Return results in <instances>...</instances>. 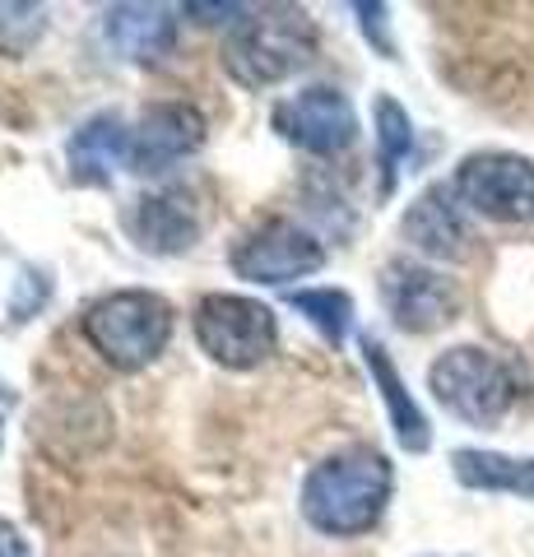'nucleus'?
<instances>
[{
    "label": "nucleus",
    "mask_w": 534,
    "mask_h": 557,
    "mask_svg": "<svg viewBox=\"0 0 534 557\" xmlns=\"http://www.w3.org/2000/svg\"><path fill=\"white\" fill-rule=\"evenodd\" d=\"M382 302L400 330L427 335V330L456 321L460 293H456L451 278H442L437 270L413 265V260H390L382 270Z\"/></svg>",
    "instance_id": "nucleus-10"
},
{
    "label": "nucleus",
    "mask_w": 534,
    "mask_h": 557,
    "mask_svg": "<svg viewBox=\"0 0 534 557\" xmlns=\"http://www.w3.org/2000/svg\"><path fill=\"white\" fill-rule=\"evenodd\" d=\"M325 265V247L288 219H270L233 247V270L256 284H288V278L316 274Z\"/></svg>",
    "instance_id": "nucleus-8"
},
{
    "label": "nucleus",
    "mask_w": 534,
    "mask_h": 557,
    "mask_svg": "<svg viewBox=\"0 0 534 557\" xmlns=\"http://www.w3.org/2000/svg\"><path fill=\"white\" fill-rule=\"evenodd\" d=\"M0 557H33L28 539L10 525V520H0Z\"/></svg>",
    "instance_id": "nucleus-21"
},
{
    "label": "nucleus",
    "mask_w": 534,
    "mask_h": 557,
    "mask_svg": "<svg viewBox=\"0 0 534 557\" xmlns=\"http://www.w3.org/2000/svg\"><path fill=\"white\" fill-rule=\"evenodd\" d=\"M274 131L307 153L335 159V153H344L358 139V116H353V102L339 89L316 84V89H302L274 108Z\"/></svg>",
    "instance_id": "nucleus-7"
},
{
    "label": "nucleus",
    "mask_w": 534,
    "mask_h": 557,
    "mask_svg": "<svg viewBox=\"0 0 534 557\" xmlns=\"http://www.w3.org/2000/svg\"><path fill=\"white\" fill-rule=\"evenodd\" d=\"M293 311H302L307 321H312L316 330L331 344H344V335H349V321H353V298L339 288H307V293H293Z\"/></svg>",
    "instance_id": "nucleus-18"
},
{
    "label": "nucleus",
    "mask_w": 534,
    "mask_h": 557,
    "mask_svg": "<svg viewBox=\"0 0 534 557\" xmlns=\"http://www.w3.org/2000/svg\"><path fill=\"white\" fill-rule=\"evenodd\" d=\"M186 14L200 24H223V20H247V5H186Z\"/></svg>",
    "instance_id": "nucleus-19"
},
{
    "label": "nucleus",
    "mask_w": 534,
    "mask_h": 557,
    "mask_svg": "<svg viewBox=\"0 0 534 557\" xmlns=\"http://www.w3.org/2000/svg\"><path fill=\"white\" fill-rule=\"evenodd\" d=\"M84 335L116 372H140L172 339V307L159 293H145V288L112 293V298L89 307Z\"/></svg>",
    "instance_id": "nucleus-3"
},
{
    "label": "nucleus",
    "mask_w": 534,
    "mask_h": 557,
    "mask_svg": "<svg viewBox=\"0 0 534 557\" xmlns=\"http://www.w3.org/2000/svg\"><path fill=\"white\" fill-rule=\"evenodd\" d=\"M363 362H368V372L376 381V391H382V405L390 413V428H395V437H400V446L413 450V456L427 450V442H433V432H427V418H423L419 405H413V395H409V386L400 381V372H395V362L386 358L382 339L363 335Z\"/></svg>",
    "instance_id": "nucleus-15"
},
{
    "label": "nucleus",
    "mask_w": 534,
    "mask_h": 557,
    "mask_svg": "<svg viewBox=\"0 0 534 557\" xmlns=\"http://www.w3.org/2000/svg\"><path fill=\"white\" fill-rule=\"evenodd\" d=\"M427 386H433L442 409H451L456 418H464L474 428H493L516 405L511 368L497 354L474 348V344L446 348L433 368H427Z\"/></svg>",
    "instance_id": "nucleus-4"
},
{
    "label": "nucleus",
    "mask_w": 534,
    "mask_h": 557,
    "mask_svg": "<svg viewBox=\"0 0 534 557\" xmlns=\"http://www.w3.org/2000/svg\"><path fill=\"white\" fill-rule=\"evenodd\" d=\"M196 339L219 368L247 372V368H261L274 354L280 330H274V311L265 302L214 293V298H204L196 307Z\"/></svg>",
    "instance_id": "nucleus-5"
},
{
    "label": "nucleus",
    "mask_w": 534,
    "mask_h": 557,
    "mask_svg": "<svg viewBox=\"0 0 534 557\" xmlns=\"http://www.w3.org/2000/svg\"><path fill=\"white\" fill-rule=\"evenodd\" d=\"M126 149H131V131H126V121L116 112L89 116L71 135V145H65L71 168H75V182H84V186H108L112 172L126 163Z\"/></svg>",
    "instance_id": "nucleus-14"
},
{
    "label": "nucleus",
    "mask_w": 534,
    "mask_h": 557,
    "mask_svg": "<svg viewBox=\"0 0 534 557\" xmlns=\"http://www.w3.org/2000/svg\"><path fill=\"white\" fill-rule=\"evenodd\" d=\"M390 460L382 450H339V456L321 460L302 483V516L312 520L321 534L349 539L363 534L382 520L386 502H390Z\"/></svg>",
    "instance_id": "nucleus-1"
},
{
    "label": "nucleus",
    "mask_w": 534,
    "mask_h": 557,
    "mask_svg": "<svg viewBox=\"0 0 534 557\" xmlns=\"http://www.w3.org/2000/svg\"><path fill=\"white\" fill-rule=\"evenodd\" d=\"M358 20H363V28L376 38V47H382L386 57H390V42H386V33H382V24H386V5H358Z\"/></svg>",
    "instance_id": "nucleus-20"
},
{
    "label": "nucleus",
    "mask_w": 534,
    "mask_h": 557,
    "mask_svg": "<svg viewBox=\"0 0 534 557\" xmlns=\"http://www.w3.org/2000/svg\"><path fill=\"white\" fill-rule=\"evenodd\" d=\"M102 33L126 61L159 65L177 47V10L163 5H112L102 10Z\"/></svg>",
    "instance_id": "nucleus-13"
},
{
    "label": "nucleus",
    "mask_w": 534,
    "mask_h": 557,
    "mask_svg": "<svg viewBox=\"0 0 534 557\" xmlns=\"http://www.w3.org/2000/svg\"><path fill=\"white\" fill-rule=\"evenodd\" d=\"M316 24L298 5H270L247 14L243 24L223 42V70L243 84V89H265L288 75H298L316 61Z\"/></svg>",
    "instance_id": "nucleus-2"
},
{
    "label": "nucleus",
    "mask_w": 534,
    "mask_h": 557,
    "mask_svg": "<svg viewBox=\"0 0 534 557\" xmlns=\"http://www.w3.org/2000/svg\"><path fill=\"white\" fill-rule=\"evenodd\" d=\"M204 116L191 102H153L140 112V121L131 126V149H126V168L140 177H159L172 163L191 159L204 145Z\"/></svg>",
    "instance_id": "nucleus-9"
},
{
    "label": "nucleus",
    "mask_w": 534,
    "mask_h": 557,
    "mask_svg": "<svg viewBox=\"0 0 534 557\" xmlns=\"http://www.w3.org/2000/svg\"><path fill=\"white\" fill-rule=\"evenodd\" d=\"M413 145V126L409 112L395 98H376V163H382V196L395 190V172L409 159Z\"/></svg>",
    "instance_id": "nucleus-17"
},
{
    "label": "nucleus",
    "mask_w": 534,
    "mask_h": 557,
    "mask_svg": "<svg viewBox=\"0 0 534 557\" xmlns=\"http://www.w3.org/2000/svg\"><path fill=\"white\" fill-rule=\"evenodd\" d=\"M451 469L464 487H479V493L534 497V460H516L502 450H456Z\"/></svg>",
    "instance_id": "nucleus-16"
},
{
    "label": "nucleus",
    "mask_w": 534,
    "mask_h": 557,
    "mask_svg": "<svg viewBox=\"0 0 534 557\" xmlns=\"http://www.w3.org/2000/svg\"><path fill=\"white\" fill-rule=\"evenodd\" d=\"M122 223L135 247L149 256H182L200 237V214L191 196H182V190H153V196L131 200Z\"/></svg>",
    "instance_id": "nucleus-11"
},
{
    "label": "nucleus",
    "mask_w": 534,
    "mask_h": 557,
    "mask_svg": "<svg viewBox=\"0 0 534 557\" xmlns=\"http://www.w3.org/2000/svg\"><path fill=\"white\" fill-rule=\"evenodd\" d=\"M456 196L474 214L493 223H530L534 219V163L521 153H470L456 168Z\"/></svg>",
    "instance_id": "nucleus-6"
},
{
    "label": "nucleus",
    "mask_w": 534,
    "mask_h": 557,
    "mask_svg": "<svg viewBox=\"0 0 534 557\" xmlns=\"http://www.w3.org/2000/svg\"><path fill=\"white\" fill-rule=\"evenodd\" d=\"M405 237L433 260H464L474 247V233L464 223L456 196L446 186H427L405 214Z\"/></svg>",
    "instance_id": "nucleus-12"
}]
</instances>
